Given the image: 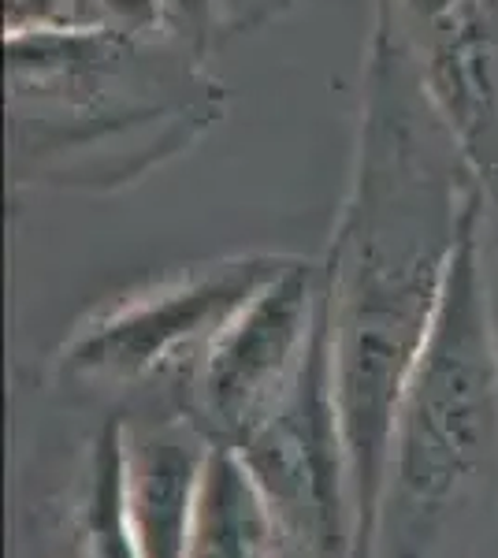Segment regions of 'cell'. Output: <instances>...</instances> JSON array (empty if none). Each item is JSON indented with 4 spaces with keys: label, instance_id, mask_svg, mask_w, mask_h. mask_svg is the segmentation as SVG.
<instances>
[{
    "label": "cell",
    "instance_id": "cell-1",
    "mask_svg": "<svg viewBox=\"0 0 498 558\" xmlns=\"http://www.w3.org/2000/svg\"><path fill=\"white\" fill-rule=\"evenodd\" d=\"M498 439V350L479 272V194L469 191L428 339L405 384L394 465L413 499H442L484 470Z\"/></svg>",
    "mask_w": 498,
    "mask_h": 558
},
{
    "label": "cell",
    "instance_id": "cell-2",
    "mask_svg": "<svg viewBox=\"0 0 498 558\" xmlns=\"http://www.w3.org/2000/svg\"><path fill=\"white\" fill-rule=\"evenodd\" d=\"M328 313L316 268L291 257L205 347L197 413L234 447L276 413L294 387Z\"/></svg>",
    "mask_w": 498,
    "mask_h": 558
},
{
    "label": "cell",
    "instance_id": "cell-3",
    "mask_svg": "<svg viewBox=\"0 0 498 558\" xmlns=\"http://www.w3.org/2000/svg\"><path fill=\"white\" fill-rule=\"evenodd\" d=\"M291 257L246 254L194 268L183 279L101 313L63 350V368L97 380H138L183 350L208 347Z\"/></svg>",
    "mask_w": 498,
    "mask_h": 558
},
{
    "label": "cell",
    "instance_id": "cell-4",
    "mask_svg": "<svg viewBox=\"0 0 498 558\" xmlns=\"http://www.w3.org/2000/svg\"><path fill=\"white\" fill-rule=\"evenodd\" d=\"M239 454L287 525L313 544L335 547L342 518V465L350 470V458L335 402L328 313L294 387L265 425L242 439Z\"/></svg>",
    "mask_w": 498,
    "mask_h": 558
},
{
    "label": "cell",
    "instance_id": "cell-5",
    "mask_svg": "<svg viewBox=\"0 0 498 558\" xmlns=\"http://www.w3.org/2000/svg\"><path fill=\"white\" fill-rule=\"evenodd\" d=\"M202 458L179 436H149L126 451V518L134 558H186Z\"/></svg>",
    "mask_w": 498,
    "mask_h": 558
},
{
    "label": "cell",
    "instance_id": "cell-6",
    "mask_svg": "<svg viewBox=\"0 0 498 558\" xmlns=\"http://www.w3.org/2000/svg\"><path fill=\"white\" fill-rule=\"evenodd\" d=\"M428 94L450 138L465 153L476 149L495 112V57L491 34L479 20V4L465 0L458 12L436 23L428 60Z\"/></svg>",
    "mask_w": 498,
    "mask_h": 558
},
{
    "label": "cell",
    "instance_id": "cell-7",
    "mask_svg": "<svg viewBox=\"0 0 498 558\" xmlns=\"http://www.w3.org/2000/svg\"><path fill=\"white\" fill-rule=\"evenodd\" d=\"M276 518L239 451L205 462L186 558H276Z\"/></svg>",
    "mask_w": 498,
    "mask_h": 558
},
{
    "label": "cell",
    "instance_id": "cell-8",
    "mask_svg": "<svg viewBox=\"0 0 498 558\" xmlns=\"http://www.w3.org/2000/svg\"><path fill=\"white\" fill-rule=\"evenodd\" d=\"M108 26L94 0H8L4 34H57Z\"/></svg>",
    "mask_w": 498,
    "mask_h": 558
},
{
    "label": "cell",
    "instance_id": "cell-9",
    "mask_svg": "<svg viewBox=\"0 0 498 558\" xmlns=\"http://www.w3.org/2000/svg\"><path fill=\"white\" fill-rule=\"evenodd\" d=\"M94 8L101 12V20L112 26V31L134 34V38L168 26V15L160 0H94Z\"/></svg>",
    "mask_w": 498,
    "mask_h": 558
},
{
    "label": "cell",
    "instance_id": "cell-10",
    "mask_svg": "<svg viewBox=\"0 0 498 558\" xmlns=\"http://www.w3.org/2000/svg\"><path fill=\"white\" fill-rule=\"evenodd\" d=\"M168 15V26H175L179 34H190L194 41H205L208 26L216 15V0H160Z\"/></svg>",
    "mask_w": 498,
    "mask_h": 558
},
{
    "label": "cell",
    "instance_id": "cell-11",
    "mask_svg": "<svg viewBox=\"0 0 498 558\" xmlns=\"http://www.w3.org/2000/svg\"><path fill=\"white\" fill-rule=\"evenodd\" d=\"M405 4H410V12L416 15V20L436 26L439 20H447L450 12H458L465 0H405Z\"/></svg>",
    "mask_w": 498,
    "mask_h": 558
},
{
    "label": "cell",
    "instance_id": "cell-12",
    "mask_svg": "<svg viewBox=\"0 0 498 558\" xmlns=\"http://www.w3.org/2000/svg\"><path fill=\"white\" fill-rule=\"evenodd\" d=\"M276 558H291V555H276Z\"/></svg>",
    "mask_w": 498,
    "mask_h": 558
}]
</instances>
